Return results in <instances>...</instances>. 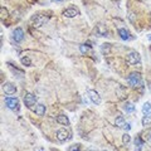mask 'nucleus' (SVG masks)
I'll list each match as a JSON object with an SVG mask.
<instances>
[{"instance_id": "nucleus-15", "label": "nucleus", "mask_w": 151, "mask_h": 151, "mask_svg": "<svg viewBox=\"0 0 151 151\" xmlns=\"http://www.w3.org/2000/svg\"><path fill=\"white\" fill-rule=\"evenodd\" d=\"M34 111H35V113H37L38 116H43L44 113H45V106L42 105V103H39V105H37Z\"/></svg>"}, {"instance_id": "nucleus-25", "label": "nucleus", "mask_w": 151, "mask_h": 151, "mask_svg": "<svg viewBox=\"0 0 151 151\" xmlns=\"http://www.w3.org/2000/svg\"><path fill=\"white\" fill-rule=\"evenodd\" d=\"M124 130H125V131H127V132H129V131L131 130V125L129 124V122H126V124H125V126H124Z\"/></svg>"}, {"instance_id": "nucleus-6", "label": "nucleus", "mask_w": 151, "mask_h": 151, "mask_svg": "<svg viewBox=\"0 0 151 151\" xmlns=\"http://www.w3.org/2000/svg\"><path fill=\"white\" fill-rule=\"evenodd\" d=\"M3 92L8 96H13V94L17 93V87L10 82H5L3 84Z\"/></svg>"}, {"instance_id": "nucleus-17", "label": "nucleus", "mask_w": 151, "mask_h": 151, "mask_svg": "<svg viewBox=\"0 0 151 151\" xmlns=\"http://www.w3.org/2000/svg\"><path fill=\"white\" fill-rule=\"evenodd\" d=\"M115 124H116V126H119V127H121V129H124L126 121H125V119L122 116H117L116 120H115Z\"/></svg>"}, {"instance_id": "nucleus-24", "label": "nucleus", "mask_w": 151, "mask_h": 151, "mask_svg": "<svg viewBox=\"0 0 151 151\" xmlns=\"http://www.w3.org/2000/svg\"><path fill=\"white\" fill-rule=\"evenodd\" d=\"M122 141H124V144H129L130 141H131L130 135H129V134H125L124 136H122Z\"/></svg>"}, {"instance_id": "nucleus-5", "label": "nucleus", "mask_w": 151, "mask_h": 151, "mask_svg": "<svg viewBox=\"0 0 151 151\" xmlns=\"http://www.w3.org/2000/svg\"><path fill=\"white\" fill-rule=\"evenodd\" d=\"M57 139H58L60 142H64V141H68L70 139V132L67 129H59L57 131Z\"/></svg>"}, {"instance_id": "nucleus-21", "label": "nucleus", "mask_w": 151, "mask_h": 151, "mask_svg": "<svg viewBox=\"0 0 151 151\" xmlns=\"http://www.w3.org/2000/svg\"><path fill=\"white\" fill-rule=\"evenodd\" d=\"M135 145H136V149L141 150V149L144 147V141L141 140L140 137H136V139H135Z\"/></svg>"}, {"instance_id": "nucleus-13", "label": "nucleus", "mask_w": 151, "mask_h": 151, "mask_svg": "<svg viewBox=\"0 0 151 151\" xmlns=\"http://www.w3.org/2000/svg\"><path fill=\"white\" fill-rule=\"evenodd\" d=\"M57 122H58L59 125L68 126L69 125V119L67 116H64V115H59V116H57Z\"/></svg>"}, {"instance_id": "nucleus-28", "label": "nucleus", "mask_w": 151, "mask_h": 151, "mask_svg": "<svg viewBox=\"0 0 151 151\" xmlns=\"http://www.w3.org/2000/svg\"><path fill=\"white\" fill-rule=\"evenodd\" d=\"M53 1H62V0H53Z\"/></svg>"}, {"instance_id": "nucleus-19", "label": "nucleus", "mask_w": 151, "mask_h": 151, "mask_svg": "<svg viewBox=\"0 0 151 151\" xmlns=\"http://www.w3.org/2000/svg\"><path fill=\"white\" fill-rule=\"evenodd\" d=\"M20 62H22L23 65H27V67H30V65H32V60H30L29 57H22Z\"/></svg>"}, {"instance_id": "nucleus-29", "label": "nucleus", "mask_w": 151, "mask_h": 151, "mask_svg": "<svg viewBox=\"0 0 151 151\" xmlns=\"http://www.w3.org/2000/svg\"><path fill=\"white\" fill-rule=\"evenodd\" d=\"M87 151H93V150H91V149H88V150H87Z\"/></svg>"}, {"instance_id": "nucleus-8", "label": "nucleus", "mask_w": 151, "mask_h": 151, "mask_svg": "<svg viewBox=\"0 0 151 151\" xmlns=\"http://www.w3.org/2000/svg\"><path fill=\"white\" fill-rule=\"evenodd\" d=\"M87 94H88V97H89V100H91L92 103H94V105H100L101 103V96L98 94V92L94 91V89H88Z\"/></svg>"}, {"instance_id": "nucleus-14", "label": "nucleus", "mask_w": 151, "mask_h": 151, "mask_svg": "<svg viewBox=\"0 0 151 151\" xmlns=\"http://www.w3.org/2000/svg\"><path fill=\"white\" fill-rule=\"evenodd\" d=\"M122 110L126 113H132L135 111V106H134V103H131V102H126V103H124V106H122Z\"/></svg>"}, {"instance_id": "nucleus-22", "label": "nucleus", "mask_w": 151, "mask_h": 151, "mask_svg": "<svg viewBox=\"0 0 151 151\" xmlns=\"http://www.w3.org/2000/svg\"><path fill=\"white\" fill-rule=\"evenodd\" d=\"M111 49V44L110 43H105V44H102L101 45V50H102V53H108Z\"/></svg>"}, {"instance_id": "nucleus-11", "label": "nucleus", "mask_w": 151, "mask_h": 151, "mask_svg": "<svg viewBox=\"0 0 151 151\" xmlns=\"http://www.w3.org/2000/svg\"><path fill=\"white\" fill-rule=\"evenodd\" d=\"M94 32H96V34L98 37H108V29L103 24H98L96 27V29H94Z\"/></svg>"}, {"instance_id": "nucleus-16", "label": "nucleus", "mask_w": 151, "mask_h": 151, "mask_svg": "<svg viewBox=\"0 0 151 151\" xmlns=\"http://www.w3.org/2000/svg\"><path fill=\"white\" fill-rule=\"evenodd\" d=\"M141 111H142L144 115H149V113H151V103L150 102H145L144 105H142Z\"/></svg>"}, {"instance_id": "nucleus-18", "label": "nucleus", "mask_w": 151, "mask_h": 151, "mask_svg": "<svg viewBox=\"0 0 151 151\" xmlns=\"http://www.w3.org/2000/svg\"><path fill=\"white\" fill-rule=\"evenodd\" d=\"M141 124H142V126H150L151 125V113H149V115H145L142 117Z\"/></svg>"}, {"instance_id": "nucleus-23", "label": "nucleus", "mask_w": 151, "mask_h": 151, "mask_svg": "<svg viewBox=\"0 0 151 151\" xmlns=\"http://www.w3.org/2000/svg\"><path fill=\"white\" fill-rule=\"evenodd\" d=\"M144 139L147 141V142H151V129L146 130V131L144 132Z\"/></svg>"}, {"instance_id": "nucleus-12", "label": "nucleus", "mask_w": 151, "mask_h": 151, "mask_svg": "<svg viewBox=\"0 0 151 151\" xmlns=\"http://www.w3.org/2000/svg\"><path fill=\"white\" fill-rule=\"evenodd\" d=\"M119 35H120V38L122 40H131L132 39V35H131V33L127 30V29H125V28H121V29H119Z\"/></svg>"}, {"instance_id": "nucleus-7", "label": "nucleus", "mask_w": 151, "mask_h": 151, "mask_svg": "<svg viewBox=\"0 0 151 151\" xmlns=\"http://www.w3.org/2000/svg\"><path fill=\"white\" fill-rule=\"evenodd\" d=\"M24 103H25V106L28 108H32L37 103V97L33 93L28 92V93H25V96H24Z\"/></svg>"}, {"instance_id": "nucleus-2", "label": "nucleus", "mask_w": 151, "mask_h": 151, "mask_svg": "<svg viewBox=\"0 0 151 151\" xmlns=\"http://www.w3.org/2000/svg\"><path fill=\"white\" fill-rule=\"evenodd\" d=\"M4 102H5L6 107L12 111H19V108H20V103H19V100L17 97H6Z\"/></svg>"}, {"instance_id": "nucleus-10", "label": "nucleus", "mask_w": 151, "mask_h": 151, "mask_svg": "<svg viewBox=\"0 0 151 151\" xmlns=\"http://www.w3.org/2000/svg\"><path fill=\"white\" fill-rule=\"evenodd\" d=\"M63 15L65 18H74V17L79 15V10L77 8H74V6H70V8H67L63 12Z\"/></svg>"}, {"instance_id": "nucleus-4", "label": "nucleus", "mask_w": 151, "mask_h": 151, "mask_svg": "<svg viewBox=\"0 0 151 151\" xmlns=\"http://www.w3.org/2000/svg\"><path fill=\"white\" fill-rule=\"evenodd\" d=\"M126 60H127V63L129 64H131V65H136V64H140V62H141V57H140V54L137 53V52H130L129 54H127V58H126Z\"/></svg>"}, {"instance_id": "nucleus-3", "label": "nucleus", "mask_w": 151, "mask_h": 151, "mask_svg": "<svg viewBox=\"0 0 151 151\" xmlns=\"http://www.w3.org/2000/svg\"><path fill=\"white\" fill-rule=\"evenodd\" d=\"M48 17L47 15H34L32 17V23H33V27L35 28H40L42 25H44L47 22H48Z\"/></svg>"}, {"instance_id": "nucleus-26", "label": "nucleus", "mask_w": 151, "mask_h": 151, "mask_svg": "<svg viewBox=\"0 0 151 151\" xmlns=\"http://www.w3.org/2000/svg\"><path fill=\"white\" fill-rule=\"evenodd\" d=\"M69 151H81V150H79L78 145H77V146H73V147H70V150H69Z\"/></svg>"}, {"instance_id": "nucleus-20", "label": "nucleus", "mask_w": 151, "mask_h": 151, "mask_svg": "<svg viewBox=\"0 0 151 151\" xmlns=\"http://www.w3.org/2000/svg\"><path fill=\"white\" fill-rule=\"evenodd\" d=\"M79 50L82 52V53H88V52H91V45H88V44H81L79 45Z\"/></svg>"}, {"instance_id": "nucleus-30", "label": "nucleus", "mask_w": 151, "mask_h": 151, "mask_svg": "<svg viewBox=\"0 0 151 151\" xmlns=\"http://www.w3.org/2000/svg\"><path fill=\"white\" fill-rule=\"evenodd\" d=\"M102 151H107V150H102Z\"/></svg>"}, {"instance_id": "nucleus-1", "label": "nucleus", "mask_w": 151, "mask_h": 151, "mask_svg": "<svg viewBox=\"0 0 151 151\" xmlns=\"http://www.w3.org/2000/svg\"><path fill=\"white\" fill-rule=\"evenodd\" d=\"M127 82H129L130 86L132 87H140V86H142V78H141V74L140 73H131L129 77H127Z\"/></svg>"}, {"instance_id": "nucleus-9", "label": "nucleus", "mask_w": 151, "mask_h": 151, "mask_svg": "<svg viewBox=\"0 0 151 151\" xmlns=\"http://www.w3.org/2000/svg\"><path fill=\"white\" fill-rule=\"evenodd\" d=\"M13 39L17 42V43H20L24 39V32H23L22 28H15L13 30Z\"/></svg>"}, {"instance_id": "nucleus-27", "label": "nucleus", "mask_w": 151, "mask_h": 151, "mask_svg": "<svg viewBox=\"0 0 151 151\" xmlns=\"http://www.w3.org/2000/svg\"><path fill=\"white\" fill-rule=\"evenodd\" d=\"M147 38H149V40L151 42V34H149V35H147Z\"/></svg>"}]
</instances>
